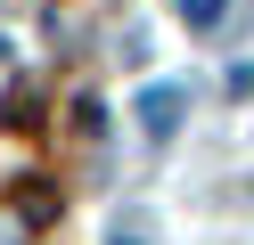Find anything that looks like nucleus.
<instances>
[{
	"label": "nucleus",
	"instance_id": "f257e3e1",
	"mask_svg": "<svg viewBox=\"0 0 254 245\" xmlns=\"http://www.w3.org/2000/svg\"><path fill=\"white\" fill-rule=\"evenodd\" d=\"M181 106H189V90H181V82H156V90H139V131H148V139H172V131H181Z\"/></svg>",
	"mask_w": 254,
	"mask_h": 245
},
{
	"label": "nucleus",
	"instance_id": "f03ea898",
	"mask_svg": "<svg viewBox=\"0 0 254 245\" xmlns=\"http://www.w3.org/2000/svg\"><path fill=\"white\" fill-rule=\"evenodd\" d=\"M221 16H230V0H181V25L189 33H213Z\"/></svg>",
	"mask_w": 254,
	"mask_h": 245
},
{
	"label": "nucleus",
	"instance_id": "7ed1b4c3",
	"mask_svg": "<svg viewBox=\"0 0 254 245\" xmlns=\"http://www.w3.org/2000/svg\"><path fill=\"white\" fill-rule=\"evenodd\" d=\"M115 245H139V237H115Z\"/></svg>",
	"mask_w": 254,
	"mask_h": 245
}]
</instances>
